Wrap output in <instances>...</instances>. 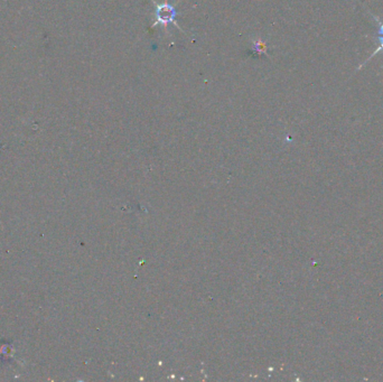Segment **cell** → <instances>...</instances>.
<instances>
[{
    "label": "cell",
    "instance_id": "6da1fadb",
    "mask_svg": "<svg viewBox=\"0 0 383 382\" xmlns=\"http://www.w3.org/2000/svg\"><path fill=\"white\" fill-rule=\"evenodd\" d=\"M156 8V14H155V23L153 24V26L155 27L156 25H163L166 27L169 23L174 24L175 26L179 28V26L175 23V17H176V12H175V7L173 5L168 4L167 2H165L163 4H156L153 2ZM181 30V28H179Z\"/></svg>",
    "mask_w": 383,
    "mask_h": 382
},
{
    "label": "cell",
    "instance_id": "7a4b0ae2",
    "mask_svg": "<svg viewBox=\"0 0 383 382\" xmlns=\"http://www.w3.org/2000/svg\"><path fill=\"white\" fill-rule=\"evenodd\" d=\"M267 49H268V46L266 45V43H264V42H262L260 39H258L253 43V53H255V54L267 55Z\"/></svg>",
    "mask_w": 383,
    "mask_h": 382
},
{
    "label": "cell",
    "instance_id": "3957f363",
    "mask_svg": "<svg viewBox=\"0 0 383 382\" xmlns=\"http://www.w3.org/2000/svg\"><path fill=\"white\" fill-rule=\"evenodd\" d=\"M379 40H380V42H381V46H380L379 49H377V50L374 52V54H375V53H377V52H379V51L383 50V37H379Z\"/></svg>",
    "mask_w": 383,
    "mask_h": 382
},
{
    "label": "cell",
    "instance_id": "277c9868",
    "mask_svg": "<svg viewBox=\"0 0 383 382\" xmlns=\"http://www.w3.org/2000/svg\"><path fill=\"white\" fill-rule=\"evenodd\" d=\"M379 34H383V24L381 23V26H380V31H379Z\"/></svg>",
    "mask_w": 383,
    "mask_h": 382
}]
</instances>
